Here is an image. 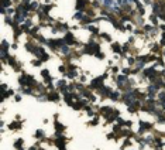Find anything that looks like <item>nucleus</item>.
Wrapping results in <instances>:
<instances>
[{
	"label": "nucleus",
	"mask_w": 165,
	"mask_h": 150,
	"mask_svg": "<svg viewBox=\"0 0 165 150\" xmlns=\"http://www.w3.org/2000/svg\"><path fill=\"white\" fill-rule=\"evenodd\" d=\"M86 7H90L89 0H76V9L79 11H86Z\"/></svg>",
	"instance_id": "nucleus-1"
},
{
	"label": "nucleus",
	"mask_w": 165,
	"mask_h": 150,
	"mask_svg": "<svg viewBox=\"0 0 165 150\" xmlns=\"http://www.w3.org/2000/svg\"><path fill=\"white\" fill-rule=\"evenodd\" d=\"M63 41H65V44H68V45H73V44H76V38H75V36H73L71 31H68L66 34H65Z\"/></svg>",
	"instance_id": "nucleus-2"
},
{
	"label": "nucleus",
	"mask_w": 165,
	"mask_h": 150,
	"mask_svg": "<svg viewBox=\"0 0 165 150\" xmlns=\"http://www.w3.org/2000/svg\"><path fill=\"white\" fill-rule=\"evenodd\" d=\"M47 96L48 101H51V102H59V94L55 92V91H51L49 94H47Z\"/></svg>",
	"instance_id": "nucleus-3"
},
{
	"label": "nucleus",
	"mask_w": 165,
	"mask_h": 150,
	"mask_svg": "<svg viewBox=\"0 0 165 150\" xmlns=\"http://www.w3.org/2000/svg\"><path fill=\"white\" fill-rule=\"evenodd\" d=\"M21 126H23V123H21L20 120H17V122L10 123V125H8V129H11V130H16V129H20Z\"/></svg>",
	"instance_id": "nucleus-4"
},
{
	"label": "nucleus",
	"mask_w": 165,
	"mask_h": 150,
	"mask_svg": "<svg viewBox=\"0 0 165 150\" xmlns=\"http://www.w3.org/2000/svg\"><path fill=\"white\" fill-rule=\"evenodd\" d=\"M55 127H56V130H55L56 133H62L63 130H65V126H63L62 123H59L58 120H55Z\"/></svg>",
	"instance_id": "nucleus-5"
},
{
	"label": "nucleus",
	"mask_w": 165,
	"mask_h": 150,
	"mask_svg": "<svg viewBox=\"0 0 165 150\" xmlns=\"http://www.w3.org/2000/svg\"><path fill=\"white\" fill-rule=\"evenodd\" d=\"M38 3L37 1H31L30 3V6H28V11H35V10H38Z\"/></svg>",
	"instance_id": "nucleus-6"
},
{
	"label": "nucleus",
	"mask_w": 165,
	"mask_h": 150,
	"mask_svg": "<svg viewBox=\"0 0 165 150\" xmlns=\"http://www.w3.org/2000/svg\"><path fill=\"white\" fill-rule=\"evenodd\" d=\"M23 143H24L23 139H17L16 143H14V147H16L17 150H23Z\"/></svg>",
	"instance_id": "nucleus-7"
},
{
	"label": "nucleus",
	"mask_w": 165,
	"mask_h": 150,
	"mask_svg": "<svg viewBox=\"0 0 165 150\" xmlns=\"http://www.w3.org/2000/svg\"><path fill=\"white\" fill-rule=\"evenodd\" d=\"M111 101H118V98H120V92H117V91H113L111 94H110L109 96Z\"/></svg>",
	"instance_id": "nucleus-8"
},
{
	"label": "nucleus",
	"mask_w": 165,
	"mask_h": 150,
	"mask_svg": "<svg viewBox=\"0 0 165 150\" xmlns=\"http://www.w3.org/2000/svg\"><path fill=\"white\" fill-rule=\"evenodd\" d=\"M34 136H35L37 139H39V140H44V139H45V133H44L42 130H37Z\"/></svg>",
	"instance_id": "nucleus-9"
},
{
	"label": "nucleus",
	"mask_w": 165,
	"mask_h": 150,
	"mask_svg": "<svg viewBox=\"0 0 165 150\" xmlns=\"http://www.w3.org/2000/svg\"><path fill=\"white\" fill-rule=\"evenodd\" d=\"M99 37H100V38L107 40V41H111V37H110L109 34H106V33H100V34H99Z\"/></svg>",
	"instance_id": "nucleus-10"
},
{
	"label": "nucleus",
	"mask_w": 165,
	"mask_h": 150,
	"mask_svg": "<svg viewBox=\"0 0 165 150\" xmlns=\"http://www.w3.org/2000/svg\"><path fill=\"white\" fill-rule=\"evenodd\" d=\"M87 30H89L90 33H93V34H99L97 28H96V27H93V26H87Z\"/></svg>",
	"instance_id": "nucleus-11"
},
{
	"label": "nucleus",
	"mask_w": 165,
	"mask_h": 150,
	"mask_svg": "<svg viewBox=\"0 0 165 150\" xmlns=\"http://www.w3.org/2000/svg\"><path fill=\"white\" fill-rule=\"evenodd\" d=\"M97 123H99V119L94 118V119H92V122H89L87 125H90V126H94V125H97Z\"/></svg>",
	"instance_id": "nucleus-12"
},
{
	"label": "nucleus",
	"mask_w": 165,
	"mask_h": 150,
	"mask_svg": "<svg viewBox=\"0 0 165 150\" xmlns=\"http://www.w3.org/2000/svg\"><path fill=\"white\" fill-rule=\"evenodd\" d=\"M96 58H100V60H103V58H104V54H103L102 51H99V53H96Z\"/></svg>",
	"instance_id": "nucleus-13"
},
{
	"label": "nucleus",
	"mask_w": 165,
	"mask_h": 150,
	"mask_svg": "<svg viewBox=\"0 0 165 150\" xmlns=\"http://www.w3.org/2000/svg\"><path fill=\"white\" fill-rule=\"evenodd\" d=\"M41 63H42L41 60H34V61H32V65H35V67H38V65H41Z\"/></svg>",
	"instance_id": "nucleus-14"
},
{
	"label": "nucleus",
	"mask_w": 165,
	"mask_h": 150,
	"mask_svg": "<svg viewBox=\"0 0 165 150\" xmlns=\"http://www.w3.org/2000/svg\"><path fill=\"white\" fill-rule=\"evenodd\" d=\"M14 98H16V101H17V102H18V101H21V95H16Z\"/></svg>",
	"instance_id": "nucleus-15"
}]
</instances>
